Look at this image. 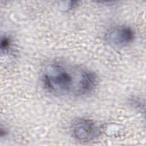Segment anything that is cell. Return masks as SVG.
<instances>
[{
	"instance_id": "cell-1",
	"label": "cell",
	"mask_w": 146,
	"mask_h": 146,
	"mask_svg": "<svg viewBox=\"0 0 146 146\" xmlns=\"http://www.w3.org/2000/svg\"><path fill=\"white\" fill-rule=\"evenodd\" d=\"M42 80L45 88L59 95H83L91 92L97 82L88 70L62 62L51 63L43 68Z\"/></svg>"
},
{
	"instance_id": "cell-2",
	"label": "cell",
	"mask_w": 146,
	"mask_h": 146,
	"mask_svg": "<svg viewBox=\"0 0 146 146\" xmlns=\"http://www.w3.org/2000/svg\"><path fill=\"white\" fill-rule=\"evenodd\" d=\"M71 128L74 136L81 141L91 140L100 133V130L95 123L86 119L78 120L73 124Z\"/></svg>"
},
{
	"instance_id": "cell-3",
	"label": "cell",
	"mask_w": 146,
	"mask_h": 146,
	"mask_svg": "<svg viewBox=\"0 0 146 146\" xmlns=\"http://www.w3.org/2000/svg\"><path fill=\"white\" fill-rule=\"evenodd\" d=\"M108 38L111 43L116 46H124L133 40L134 33L130 27L121 26L112 30Z\"/></svg>"
},
{
	"instance_id": "cell-4",
	"label": "cell",
	"mask_w": 146,
	"mask_h": 146,
	"mask_svg": "<svg viewBox=\"0 0 146 146\" xmlns=\"http://www.w3.org/2000/svg\"><path fill=\"white\" fill-rule=\"evenodd\" d=\"M10 39L6 36H4L2 38L1 42V49L2 51H7L10 46Z\"/></svg>"
}]
</instances>
